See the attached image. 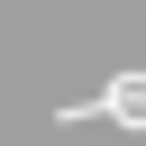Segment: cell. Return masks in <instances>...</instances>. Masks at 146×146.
I'll use <instances>...</instances> for the list:
<instances>
[{
    "instance_id": "obj_1",
    "label": "cell",
    "mask_w": 146,
    "mask_h": 146,
    "mask_svg": "<svg viewBox=\"0 0 146 146\" xmlns=\"http://www.w3.org/2000/svg\"><path fill=\"white\" fill-rule=\"evenodd\" d=\"M55 119H64V128H73V119H119V128H146V73H119L100 100H64Z\"/></svg>"
}]
</instances>
